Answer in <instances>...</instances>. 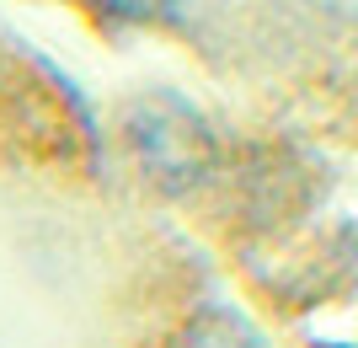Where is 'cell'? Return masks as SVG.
<instances>
[{
  "mask_svg": "<svg viewBox=\"0 0 358 348\" xmlns=\"http://www.w3.org/2000/svg\"><path fill=\"white\" fill-rule=\"evenodd\" d=\"M123 145L139 177L161 193H193L198 182L220 167V139L203 123L198 107H187L171 91H150L123 107Z\"/></svg>",
  "mask_w": 358,
  "mask_h": 348,
  "instance_id": "obj_1",
  "label": "cell"
},
{
  "mask_svg": "<svg viewBox=\"0 0 358 348\" xmlns=\"http://www.w3.org/2000/svg\"><path fill=\"white\" fill-rule=\"evenodd\" d=\"M166 348H273V343L236 305H198L193 316L166 337Z\"/></svg>",
  "mask_w": 358,
  "mask_h": 348,
  "instance_id": "obj_2",
  "label": "cell"
},
{
  "mask_svg": "<svg viewBox=\"0 0 358 348\" xmlns=\"http://www.w3.org/2000/svg\"><path fill=\"white\" fill-rule=\"evenodd\" d=\"M80 11H91L96 22H161L171 0H70Z\"/></svg>",
  "mask_w": 358,
  "mask_h": 348,
  "instance_id": "obj_3",
  "label": "cell"
}]
</instances>
